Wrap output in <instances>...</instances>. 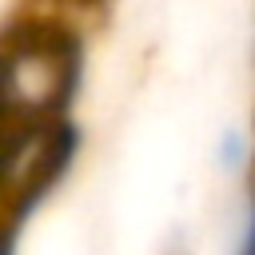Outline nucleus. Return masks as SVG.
<instances>
[{"label": "nucleus", "mask_w": 255, "mask_h": 255, "mask_svg": "<svg viewBox=\"0 0 255 255\" xmlns=\"http://www.w3.org/2000/svg\"><path fill=\"white\" fill-rule=\"evenodd\" d=\"M215 163H219V171L223 175H231V179H239L243 171H247V163H251V131L247 128H223V135H219V143H215Z\"/></svg>", "instance_id": "nucleus-1"}, {"label": "nucleus", "mask_w": 255, "mask_h": 255, "mask_svg": "<svg viewBox=\"0 0 255 255\" xmlns=\"http://www.w3.org/2000/svg\"><path fill=\"white\" fill-rule=\"evenodd\" d=\"M80 4H88V8H100V4H108V0H80Z\"/></svg>", "instance_id": "nucleus-2"}]
</instances>
